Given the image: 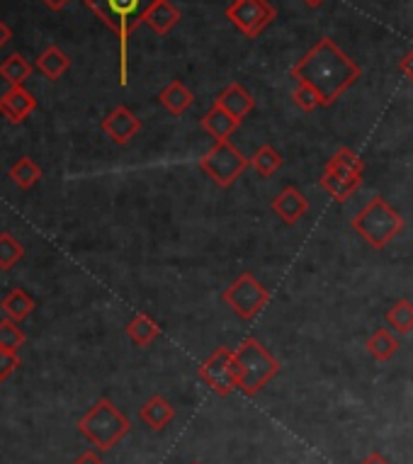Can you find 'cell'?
<instances>
[{"mask_svg":"<svg viewBox=\"0 0 413 464\" xmlns=\"http://www.w3.org/2000/svg\"><path fill=\"white\" fill-rule=\"evenodd\" d=\"M195 464H199V462H195Z\"/></svg>","mask_w":413,"mask_h":464,"instance_id":"obj_38","label":"cell"},{"mask_svg":"<svg viewBox=\"0 0 413 464\" xmlns=\"http://www.w3.org/2000/svg\"><path fill=\"white\" fill-rule=\"evenodd\" d=\"M290 76L312 88L322 107H329L362 76V71L333 39L323 37L292 66Z\"/></svg>","mask_w":413,"mask_h":464,"instance_id":"obj_1","label":"cell"},{"mask_svg":"<svg viewBox=\"0 0 413 464\" xmlns=\"http://www.w3.org/2000/svg\"><path fill=\"white\" fill-rule=\"evenodd\" d=\"M192 100H195V95L190 92V88H187L183 81H178V78L176 81H170V83L161 91V95H158V102H161L170 114H176V117H180V114H185L190 110Z\"/></svg>","mask_w":413,"mask_h":464,"instance_id":"obj_18","label":"cell"},{"mask_svg":"<svg viewBox=\"0 0 413 464\" xmlns=\"http://www.w3.org/2000/svg\"><path fill=\"white\" fill-rule=\"evenodd\" d=\"M130 419L124 416L110 399H100L83 419L78 420V430L85 440L98 450H112L124 435L130 433Z\"/></svg>","mask_w":413,"mask_h":464,"instance_id":"obj_4","label":"cell"},{"mask_svg":"<svg viewBox=\"0 0 413 464\" xmlns=\"http://www.w3.org/2000/svg\"><path fill=\"white\" fill-rule=\"evenodd\" d=\"M199 124H202V130H205L209 137H215V141H229V139L236 134L238 127H241V122H238L236 117L226 112V110L219 105H212V110L199 120Z\"/></svg>","mask_w":413,"mask_h":464,"instance_id":"obj_15","label":"cell"},{"mask_svg":"<svg viewBox=\"0 0 413 464\" xmlns=\"http://www.w3.org/2000/svg\"><path fill=\"white\" fill-rule=\"evenodd\" d=\"M32 76V63L24 59L23 53H10L5 62L0 63V78L15 88V85H24V81Z\"/></svg>","mask_w":413,"mask_h":464,"instance_id":"obj_23","label":"cell"},{"mask_svg":"<svg viewBox=\"0 0 413 464\" xmlns=\"http://www.w3.org/2000/svg\"><path fill=\"white\" fill-rule=\"evenodd\" d=\"M0 312L5 314V319H13L20 324V321H24L34 312V299L24 289H13L0 302Z\"/></svg>","mask_w":413,"mask_h":464,"instance_id":"obj_19","label":"cell"},{"mask_svg":"<svg viewBox=\"0 0 413 464\" xmlns=\"http://www.w3.org/2000/svg\"><path fill=\"white\" fill-rule=\"evenodd\" d=\"M23 244L13 234H0V270H10L15 263L23 260Z\"/></svg>","mask_w":413,"mask_h":464,"instance_id":"obj_28","label":"cell"},{"mask_svg":"<svg viewBox=\"0 0 413 464\" xmlns=\"http://www.w3.org/2000/svg\"><path fill=\"white\" fill-rule=\"evenodd\" d=\"M10 178H13V183H17L23 190H30L32 185H37L42 180V168L34 163L32 159L23 156V159H17L10 168Z\"/></svg>","mask_w":413,"mask_h":464,"instance_id":"obj_26","label":"cell"},{"mask_svg":"<svg viewBox=\"0 0 413 464\" xmlns=\"http://www.w3.org/2000/svg\"><path fill=\"white\" fill-rule=\"evenodd\" d=\"M329 166L348 170L352 176H362V173H365V163H362V159H360L358 153L352 151L351 146H341V149L329 159Z\"/></svg>","mask_w":413,"mask_h":464,"instance_id":"obj_27","label":"cell"},{"mask_svg":"<svg viewBox=\"0 0 413 464\" xmlns=\"http://www.w3.org/2000/svg\"><path fill=\"white\" fill-rule=\"evenodd\" d=\"M351 227L365 244H370L377 251H382L401 234L404 217L382 195H375L368 205L352 217Z\"/></svg>","mask_w":413,"mask_h":464,"instance_id":"obj_3","label":"cell"},{"mask_svg":"<svg viewBox=\"0 0 413 464\" xmlns=\"http://www.w3.org/2000/svg\"><path fill=\"white\" fill-rule=\"evenodd\" d=\"M270 209L284 221V224H297V221L304 219V214L309 212V202L297 188H283L280 195H277L273 202H270Z\"/></svg>","mask_w":413,"mask_h":464,"instance_id":"obj_13","label":"cell"},{"mask_svg":"<svg viewBox=\"0 0 413 464\" xmlns=\"http://www.w3.org/2000/svg\"><path fill=\"white\" fill-rule=\"evenodd\" d=\"M399 71H401V73H404V76L413 83V49L411 52H406L404 59L399 62Z\"/></svg>","mask_w":413,"mask_h":464,"instance_id":"obj_32","label":"cell"},{"mask_svg":"<svg viewBox=\"0 0 413 464\" xmlns=\"http://www.w3.org/2000/svg\"><path fill=\"white\" fill-rule=\"evenodd\" d=\"M73 464H105V459L98 455V452H92V450H88V452H83V455L78 457L76 462Z\"/></svg>","mask_w":413,"mask_h":464,"instance_id":"obj_33","label":"cell"},{"mask_svg":"<svg viewBox=\"0 0 413 464\" xmlns=\"http://www.w3.org/2000/svg\"><path fill=\"white\" fill-rule=\"evenodd\" d=\"M37 69L42 71L46 78L56 81V78H62L63 73L71 69V59L62 52V49H59V46L52 44V46H46L44 52L39 53Z\"/></svg>","mask_w":413,"mask_h":464,"instance_id":"obj_21","label":"cell"},{"mask_svg":"<svg viewBox=\"0 0 413 464\" xmlns=\"http://www.w3.org/2000/svg\"><path fill=\"white\" fill-rule=\"evenodd\" d=\"M215 105L224 107L226 112L236 117L238 122H244L245 117L255 110V100H253L251 92L245 91L241 83H229L216 95Z\"/></svg>","mask_w":413,"mask_h":464,"instance_id":"obj_14","label":"cell"},{"mask_svg":"<svg viewBox=\"0 0 413 464\" xmlns=\"http://www.w3.org/2000/svg\"><path fill=\"white\" fill-rule=\"evenodd\" d=\"M275 15L277 10L270 5L268 0H234L226 8L229 23L248 39H255L261 32H265V27L275 20Z\"/></svg>","mask_w":413,"mask_h":464,"instance_id":"obj_9","label":"cell"},{"mask_svg":"<svg viewBox=\"0 0 413 464\" xmlns=\"http://www.w3.org/2000/svg\"><path fill=\"white\" fill-rule=\"evenodd\" d=\"M24 331L17 326V321L3 319L0 321V351L17 353L23 348Z\"/></svg>","mask_w":413,"mask_h":464,"instance_id":"obj_29","label":"cell"},{"mask_svg":"<svg viewBox=\"0 0 413 464\" xmlns=\"http://www.w3.org/2000/svg\"><path fill=\"white\" fill-rule=\"evenodd\" d=\"M323 3H326V0H304V5H306V8H312V10L322 8Z\"/></svg>","mask_w":413,"mask_h":464,"instance_id":"obj_37","label":"cell"},{"mask_svg":"<svg viewBox=\"0 0 413 464\" xmlns=\"http://www.w3.org/2000/svg\"><path fill=\"white\" fill-rule=\"evenodd\" d=\"M102 131L108 134L115 144H130L131 139L141 131V120L131 112L127 105H117L112 112L102 120Z\"/></svg>","mask_w":413,"mask_h":464,"instance_id":"obj_10","label":"cell"},{"mask_svg":"<svg viewBox=\"0 0 413 464\" xmlns=\"http://www.w3.org/2000/svg\"><path fill=\"white\" fill-rule=\"evenodd\" d=\"M360 464H391V462L389 459H384L382 452H370V455L365 457Z\"/></svg>","mask_w":413,"mask_h":464,"instance_id":"obj_35","label":"cell"},{"mask_svg":"<svg viewBox=\"0 0 413 464\" xmlns=\"http://www.w3.org/2000/svg\"><path fill=\"white\" fill-rule=\"evenodd\" d=\"M251 166V159L238 151L229 141H215V146L199 159V168L205 170L209 180H215L219 188H229L244 176L245 168Z\"/></svg>","mask_w":413,"mask_h":464,"instance_id":"obj_7","label":"cell"},{"mask_svg":"<svg viewBox=\"0 0 413 464\" xmlns=\"http://www.w3.org/2000/svg\"><path fill=\"white\" fill-rule=\"evenodd\" d=\"M384 319H387V324H389L397 334L406 335L411 334L413 331V304L408 302V299H399V302H394V304L387 309V314H384Z\"/></svg>","mask_w":413,"mask_h":464,"instance_id":"obj_25","label":"cell"},{"mask_svg":"<svg viewBox=\"0 0 413 464\" xmlns=\"http://www.w3.org/2000/svg\"><path fill=\"white\" fill-rule=\"evenodd\" d=\"M17 367H20V360H17V353L0 351V382L8 380L10 374L15 372Z\"/></svg>","mask_w":413,"mask_h":464,"instance_id":"obj_31","label":"cell"},{"mask_svg":"<svg viewBox=\"0 0 413 464\" xmlns=\"http://www.w3.org/2000/svg\"><path fill=\"white\" fill-rule=\"evenodd\" d=\"M222 302L236 314L238 319L251 321L268 306L270 292L261 280H255L251 273L238 275L229 287L222 292Z\"/></svg>","mask_w":413,"mask_h":464,"instance_id":"obj_6","label":"cell"},{"mask_svg":"<svg viewBox=\"0 0 413 464\" xmlns=\"http://www.w3.org/2000/svg\"><path fill=\"white\" fill-rule=\"evenodd\" d=\"M10 39H13V30H10L8 24L3 23V20H0V49H3V46L8 44Z\"/></svg>","mask_w":413,"mask_h":464,"instance_id":"obj_34","label":"cell"},{"mask_svg":"<svg viewBox=\"0 0 413 464\" xmlns=\"http://www.w3.org/2000/svg\"><path fill=\"white\" fill-rule=\"evenodd\" d=\"M234 360H236L238 389H241L245 396L258 394V392L280 372V362H277V360L263 348V343H258L255 338H245V341H241V345L234 351Z\"/></svg>","mask_w":413,"mask_h":464,"instance_id":"obj_5","label":"cell"},{"mask_svg":"<svg viewBox=\"0 0 413 464\" xmlns=\"http://www.w3.org/2000/svg\"><path fill=\"white\" fill-rule=\"evenodd\" d=\"M144 23L151 27L156 34H168L178 23H180V10L170 3V0H156L153 8L146 13Z\"/></svg>","mask_w":413,"mask_h":464,"instance_id":"obj_17","label":"cell"},{"mask_svg":"<svg viewBox=\"0 0 413 464\" xmlns=\"http://www.w3.org/2000/svg\"><path fill=\"white\" fill-rule=\"evenodd\" d=\"M292 100H294V105H297L299 110H304V112H312V110H316V107H322V100H319V95H316L312 88H306V85H302V83L294 88V92H292Z\"/></svg>","mask_w":413,"mask_h":464,"instance_id":"obj_30","label":"cell"},{"mask_svg":"<svg viewBox=\"0 0 413 464\" xmlns=\"http://www.w3.org/2000/svg\"><path fill=\"white\" fill-rule=\"evenodd\" d=\"M365 348H368L370 358H375L377 362H387V360H391L397 355L399 341L389 334V331L377 328L375 334L368 338V345H365Z\"/></svg>","mask_w":413,"mask_h":464,"instance_id":"obj_24","label":"cell"},{"mask_svg":"<svg viewBox=\"0 0 413 464\" xmlns=\"http://www.w3.org/2000/svg\"><path fill=\"white\" fill-rule=\"evenodd\" d=\"M199 380L205 382L206 387L212 389L216 396H224V399H226L234 389H238L234 351L226 348V345L216 348V351L199 365Z\"/></svg>","mask_w":413,"mask_h":464,"instance_id":"obj_8","label":"cell"},{"mask_svg":"<svg viewBox=\"0 0 413 464\" xmlns=\"http://www.w3.org/2000/svg\"><path fill=\"white\" fill-rule=\"evenodd\" d=\"M284 159L283 153L277 151L275 146L270 144H263L258 151L253 153L251 156V168L258 173V176L263 178H273L283 168Z\"/></svg>","mask_w":413,"mask_h":464,"instance_id":"obj_22","label":"cell"},{"mask_svg":"<svg viewBox=\"0 0 413 464\" xmlns=\"http://www.w3.org/2000/svg\"><path fill=\"white\" fill-rule=\"evenodd\" d=\"M34 110H37V100H34V95L30 91H24V85L10 88L0 98V114L13 124H23Z\"/></svg>","mask_w":413,"mask_h":464,"instance_id":"obj_12","label":"cell"},{"mask_svg":"<svg viewBox=\"0 0 413 464\" xmlns=\"http://www.w3.org/2000/svg\"><path fill=\"white\" fill-rule=\"evenodd\" d=\"M49 10H62L63 5H69L71 0H42Z\"/></svg>","mask_w":413,"mask_h":464,"instance_id":"obj_36","label":"cell"},{"mask_svg":"<svg viewBox=\"0 0 413 464\" xmlns=\"http://www.w3.org/2000/svg\"><path fill=\"white\" fill-rule=\"evenodd\" d=\"M319 185H322L323 192H326L331 199H336V202H348V199L360 190L362 176H352L348 170H341V168H333L326 163L322 178H319Z\"/></svg>","mask_w":413,"mask_h":464,"instance_id":"obj_11","label":"cell"},{"mask_svg":"<svg viewBox=\"0 0 413 464\" xmlns=\"http://www.w3.org/2000/svg\"><path fill=\"white\" fill-rule=\"evenodd\" d=\"M85 8L108 24L120 39V83L127 85V62H130V37L156 0H83Z\"/></svg>","mask_w":413,"mask_h":464,"instance_id":"obj_2","label":"cell"},{"mask_svg":"<svg viewBox=\"0 0 413 464\" xmlns=\"http://www.w3.org/2000/svg\"><path fill=\"white\" fill-rule=\"evenodd\" d=\"M139 416H141V420H144L151 430H163L170 420L176 419V409L170 406L168 399H163L161 394H156L141 406Z\"/></svg>","mask_w":413,"mask_h":464,"instance_id":"obj_16","label":"cell"},{"mask_svg":"<svg viewBox=\"0 0 413 464\" xmlns=\"http://www.w3.org/2000/svg\"><path fill=\"white\" fill-rule=\"evenodd\" d=\"M127 335H130L134 345L146 348V345H151V343L161 335V326H158L149 314H137V316L127 324Z\"/></svg>","mask_w":413,"mask_h":464,"instance_id":"obj_20","label":"cell"}]
</instances>
